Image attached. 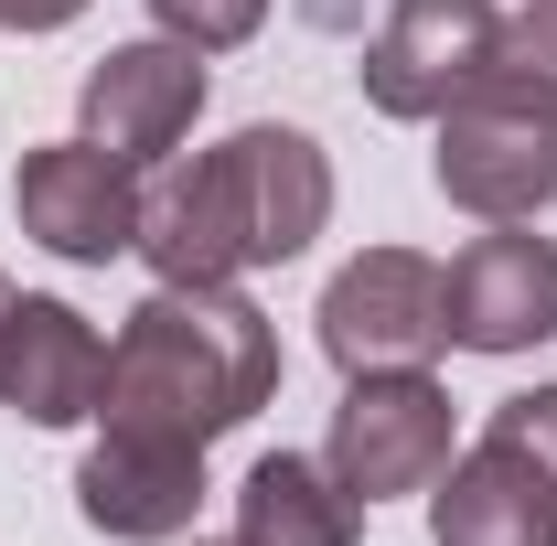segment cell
<instances>
[{"instance_id":"6da1fadb","label":"cell","mask_w":557,"mask_h":546,"mask_svg":"<svg viewBox=\"0 0 557 546\" xmlns=\"http://www.w3.org/2000/svg\"><path fill=\"white\" fill-rule=\"evenodd\" d=\"M269 397H278L269 311L236 278H161L129 311V333L108 343V397H97V418L108 429H139V439L214 450L225 429H247Z\"/></svg>"},{"instance_id":"7a4b0ae2","label":"cell","mask_w":557,"mask_h":546,"mask_svg":"<svg viewBox=\"0 0 557 546\" xmlns=\"http://www.w3.org/2000/svg\"><path fill=\"white\" fill-rule=\"evenodd\" d=\"M333 225V161L311 129H258L194 150V172H172L150 204H139V258L161 278H247L300 258L311 236Z\"/></svg>"},{"instance_id":"3957f363","label":"cell","mask_w":557,"mask_h":546,"mask_svg":"<svg viewBox=\"0 0 557 546\" xmlns=\"http://www.w3.org/2000/svg\"><path fill=\"white\" fill-rule=\"evenodd\" d=\"M440 546H557V386L504 397L493 429L429 482Z\"/></svg>"},{"instance_id":"277c9868","label":"cell","mask_w":557,"mask_h":546,"mask_svg":"<svg viewBox=\"0 0 557 546\" xmlns=\"http://www.w3.org/2000/svg\"><path fill=\"white\" fill-rule=\"evenodd\" d=\"M440 194L483 225H525L557 204V97L493 65L472 97L440 108Z\"/></svg>"},{"instance_id":"5b68a950","label":"cell","mask_w":557,"mask_h":546,"mask_svg":"<svg viewBox=\"0 0 557 546\" xmlns=\"http://www.w3.org/2000/svg\"><path fill=\"white\" fill-rule=\"evenodd\" d=\"M333 482L354 504H386V493H429L450 472V386H429V364L408 375H344V408H333Z\"/></svg>"},{"instance_id":"8992f818","label":"cell","mask_w":557,"mask_h":546,"mask_svg":"<svg viewBox=\"0 0 557 546\" xmlns=\"http://www.w3.org/2000/svg\"><path fill=\"white\" fill-rule=\"evenodd\" d=\"M493 44H504L493 0H397L364 44V97L386 119H440L450 97H472L493 75Z\"/></svg>"},{"instance_id":"52a82bcc","label":"cell","mask_w":557,"mask_h":546,"mask_svg":"<svg viewBox=\"0 0 557 546\" xmlns=\"http://www.w3.org/2000/svg\"><path fill=\"white\" fill-rule=\"evenodd\" d=\"M440 343H450V322H440V269L429 258L364 247L354 269H333V289H322V353L344 375H408Z\"/></svg>"},{"instance_id":"ba28073f","label":"cell","mask_w":557,"mask_h":546,"mask_svg":"<svg viewBox=\"0 0 557 546\" xmlns=\"http://www.w3.org/2000/svg\"><path fill=\"white\" fill-rule=\"evenodd\" d=\"M11 204H22V236H33V247H54L75 269H108V258L139 247V204H150V194H139V172L119 150L54 139V150H22Z\"/></svg>"},{"instance_id":"9c48e42d","label":"cell","mask_w":557,"mask_h":546,"mask_svg":"<svg viewBox=\"0 0 557 546\" xmlns=\"http://www.w3.org/2000/svg\"><path fill=\"white\" fill-rule=\"evenodd\" d=\"M440 322L461 353H536L557 343V247L493 225L440 269Z\"/></svg>"},{"instance_id":"30bf717a","label":"cell","mask_w":557,"mask_h":546,"mask_svg":"<svg viewBox=\"0 0 557 546\" xmlns=\"http://www.w3.org/2000/svg\"><path fill=\"white\" fill-rule=\"evenodd\" d=\"M205 119V54L150 33V44H108L97 75H86V139L119 150L129 172H150L161 150H183Z\"/></svg>"},{"instance_id":"8fae6325","label":"cell","mask_w":557,"mask_h":546,"mask_svg":"<svg viewBox=\"0 0 557 546\" xmlns=\"http://www.w3.org/2000/svg\"><path fill=\"white\" fill-rule=\"evenodd\" d=\"M194 504H205V450L183 439H139V429H108L75 472V514L97 536H129V546H172L194 536Z\"/></svg>"},{"instance_id":"7c38bea8","label":"cell","mask_w":557,"mask_h":546,"mask_svg":"<svg viewBox=\"0 0 557 546\" xmlns=\"http://www.w3.org/2000/svg\"><path fill=\"white\" fill-rule=\"evenodd\" d=\"M108 397V343L86 333V311L65 300H11L0 322V408L33 429H75Z\"/></svg>"},{"instance_id":"4fadbf2b","label":"cell","mask_w":557,"mask_h":546,"mask_svg":"<svg viewBox=\"0 0 557 546\" xmlns=\"http://www.w3.org/2000/svg\"><path fill=\"white\" fill-rule=\"evenodd\" d=\"M354 536H364V504L311 450H269L236 493V546H354Z\"/></svg>"},{"instance_id":"5bb4252c","label":"cell","mask_w":557,"mask_h":546,"mask_svg":"<svg viewBox=\"0 0 557 546\" xmlns=\"http://www.w3.org/2000/svg\"><path fill=\"white\" fill-rule=\"evenodd\" d=\"M150 11H161V33L194 44V54H225V44H247V33L269 22V0H150Z\"/></svg>"},{"instance_id":"9a60e30c","label":"cell","mask_w":557,"mask_h":546,"mask_svg":"<svg viewBox=\"0 0 557 546\" xmlns=\"http://www.w3.org/2000/svg\"><path fill=\"white\" fill-rule=\"evenodd\" d=\"M493 65H504V75H525V86H547V97H557V0H525V11L504 22Z\"/></svg>"},{"instance_id":"2e32d148","label":"cell","mask_w":557,"mask_h":546,"mask_svg":"<svg viewBox=\"0 0 557 546\" xmlns=\"http://www.w3.org/2000/svg\"><path fill=\"white\" fill-rule=\"evenodd\" d=\"M86 0H0V33H65Z\"/></svg>"},{"instance_id":"e0dca14e","label":"cell","mask_w":557,"mask_h":546,"mask_svg":"<svg viewBox=\"0 0 557 546\" xmlns=\"http://www.w3.org/2000/svg\"><path fill=\"white\" fill-rule=\"evenodd\" d=\"M11 300H22V289H11V278H0V322H11Z\"/></svg>"}]
</instances>
